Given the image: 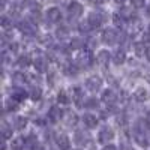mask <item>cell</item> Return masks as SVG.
Segmentation results:
<instances>
[{
    "mask_svg": "<svg viewBox=\"0 0 150 150\" xmlns=\"http://www.w3.org/2000/svg\"><path fill=\"white\" fill-rule=\"evenodd\" d=\"M120 38L122 35L117 29H105L102 32V42L107 45H116L120 41Z\"/></svg>",
    "mask_w": 150,
    "mask_h": 150,
    "instance_id": "cell-1",
    "label": "cell"
},
{
    "mask_svg": "<svg viewBox=\"0 0 150 150\" xmlns=\"http://www.w3.org/2000/svg\"><path fill=\"white\" fill-rule=\"evenodd\" d=\"M112 138H114V131L110 126H104L98 132V143H101V144H108Z\"/></svg>",
    "mask_w": 150,
    "mask_h": 150,
    "instance_id": "cell-2",
    "label": "cell"
},
{
    "mask_svg": "<svg viewBox=\"0 0 150 150\" xmlns=\"http://www.w3.org/2000/svg\"><path fill=\"white\" fill-rule=\"evenodd\" d=\"M105 21V15L102 12H90L89 18H87V23L92 26V29H99Z\"/></svg>",
    "mask_w": 150,
    "mask_h": 150,
    "instance_id": "cell-3",
    "label": "cell"
},
{
    "mask_svg": "<svg viewBox=\"0 0 150 150\" xmlns=\"http://www.w3.org/2000/svg\"><path fill=\"white\" fill-rule=\"evenodd\" d=\"M18 29L24 33V35H27V36H35L38 33V27H36V24L32 23L30 20H24L18 24Z\"/></svg>",
    "mask_w": 150,
    "mask_h": 150,
    "instance_id": "cell-4",
    "label": "cell"
},
{
    "mask_svg": "<svg viewBox=\"0 0 150 150\" xmlns=\"http://www.w3.org/2000/svg\"><path fill=\"white\" fill-rule=\"evenodd\" d=\"M86 89L89 92H99L102 89V80L93 75V77H89L86 80Z\"/></svg>",
    "mask_w": 150,
    "mask_h": 150,
    "instance_id": "cell-5",
    "label": "cell"
},
{
    "mask_svg": "<svg viewBox=\"0 0 150 150\" xmlns=\"http://www.w3.org/2000/svg\"><path fill=\"white\" fill-rule=\"evenodd\" d=\"M90 140H92L90 134L87 131H84V129H78L74 135V141H75L77 146H86V144H89Z\"/></svg>",
    "mask_w": 150,
    "mask_h": 150,
    "instance_id": "cell-6",
    "label": "cell"
},
{
    "mask_svg": "<svg viewBox=\"0 0 150 150\" xmlns=\"http://www.w3.org/2000/svg\"><path fill=\"white\" fill-rule=\"evenodd\" d=\"M56 144L59 150H71V140L66 134H59L56 135Z\"/></svg>",
    "mask_w": 150,
    "mask_h": 150,
    "instance_id": "cell-7",
    "label": "cell"
},
{
    "mask_svg": "<svg viewBox=\"0 0 150 150\" xmlns=\"http://www.w3.org/2000/svg\"><path fill=\"white\" fill-rule=\"evenodd\" d=\"M68 14L71 18H78L81 14H83V5L75 2V0H72V2H69L68 5Z\"/></svg>",
    "mask_w": 150,
    "mask_h": 150,
    "instance_id": "cell-8",
    "label": "cell"
},
{
    "mask_svg": "<svg viewBox=\"0 0 150 150\" xmlns=\"http://www.w3.org/2000/svg\"><path fill=\"white\" fill-rule=\"evenodd\" d=\"M92 62H93V56L89 53V51H86V53H81L78 57H77V65L80 68H84L87 69L90 65H92Z\"/></svg>",
    "mask_w": 150,
    "mask_h": 150,
    "instance_id": "cell-9",
    "label": "cell"
},
{
    "mask_svg": "<svg viewBox=\"0 0 150 150\" xmlns=\"http://www.w3.org/2000/svg\"><path fill=\"white\" fill-rule=\"evenodd\" d=\"M110 60H112V54L108 53V50H101L98 54H96V62L99 66H108Z\"/></svg>",
    "mask_w": 150,
    "mask_h": 150,
    "instance_id": "cell-10",
    "label": "cell"
},
{
    "mask_svg": "<svg viewBox=\"0 0 150 150\" xmlns=\"http://www.w3.org/2000/svg\"><path fill=\"white\" fill-rule=\"evenodd\" d=\"M33 66H35V69H36L38 72H41V74H42V72H48V66H50L48 59L44 57V56L36 57L35 62H33Z\"/></svg>",
    "mask_w": 150,
    "mask_h": 150,
    "instance_id": "cell-11",
    "label": "cell"
},
{
    "mask_svg": "<svg viewBox=\"0 0 150 150\" xmlns=\"http://www.w3.org/2000/svg\"><path fill=\"white\" fill-rule=\"evenodd\" d=\"M101 101H102L104 104H107V105H112V104L117 101V95H116L114 90L107 89V90H104L102 95H101Z\"/></svg>",
    "mask_w": 150,
    "mask_h": 150,
    "instance_id": "cell-12",
    "label": "cell"
},
{
    "mask_svg": "<svg viewBox=\"0 0 150 150\" xmlns=\"http://www.w3.org/2000/svg\"><path fill=\"white\" fill-rule=\"evenodd\" d=\"M83 122L86 125V128H89V129H95L98 126V123H99L98 117L95 114H92V112H86V114L83 116Z\"/></svg>",
    "mask_w": 150,
    "mask_h": 150,
    "instance_id": "cell-13",
    "label": "cell"
},
{
    "mask_svg": "<svg viewBox=\"0 0 150 150\" xmlns=\"http://www.w3.org/2000/svg\"><path fill=\"white\" fill-rule=\"evenodd\" d=\"M47 20L50 23H59L62 20V12L59 8H50L47 11Z\"/></svg>",
    "mask_w": 150,
    "mask_h": 150,
    "instance_id": "cell-14",
    "label": "cell"
},
{
    "mask_svg": "<svg viewBox=\"0 0 150 150\" xmlns=\"http://www.w3.org/2000/svg\"><path fill=\"white\" fill-rule=\"evenodd\" d=\"M134 98H135V101H138V102H144L149 99V92L147 89H144V87H138L135 92H134Z\"/></svg>",
    "mask_w": 150,
    "mask_h": 150,
    "instance_id": "cell-15",
    "label": "cell"
},
{
    "mask_svg": "<svg viewBox=\"0 0 150 150\" xmlns=\"http://www.w3.org/2000/svg\"><path fill=\"white\" fill-rule=\"evenodd\" d=\"M62 117H63V116H62V110L59 108V107H51V108H50V111H48V119L50 120H51V122H59Z\"/></svg>",
    "mask_w": 150,
    "mask_h": 150,
    "instance_id": "cell-16",
    "label": "cell"
},
{
    "mask_svg": "<svg viewBox=\"0 0 150 150\" xmlns=\"http://www.w3.org/2000/svg\"><path fill=\"white\" fill-rule=\"evenodd\" d=\"M134 140L135 143L138 144L140 147H147L149 146V140H147V135L146 134H140V132H134Z\"/></svg>",
    "mask_w": 150,
    "mask_h": 150,
    "instance_id": "cell-17",
    "label": "cell"
},
{
    "mask_svg": "<svg viewBox=\"0 0 150 150\" xmlns=\"http://www.w3.org/2000/svg\"><path fill=\"white\" fill-rule=\"evenodd\" d=\"M32 65V59L29 54H23V56H18V60H17V66L18 68H29Z\"/></svg>",
    "mask_w": 150,
    "mask_h": 150,
    "instance_id": "cell-18",
    "label": "cell"
},
{
    "mask_svg": "<svg viewBox=\"0 0 150 150\" xmlns=\"http://www.w3.org/2000/svg\"><path fill=\"white\" fill-rule=\"evenodd\" d=\"M125 60H126V56H125V51L123 50H117V51H114V54H112V62H114V65H123Z\"/></svg>",
    "mask_w": 150,
    "mask_h": 150,
    "instance_id": "cell-19",
    "label": "cell"
},
{
    "mask_svg": "<svg viewBox=\"0 0 150 150\" xmlns=\"http://www.w3.org/2000/svg\"><path fill=\"white\" fill-rule=\"evenodd\" d=\"M63 117H65V122H66L68 126H75V125L78 123V116L72 111L66 112V116H63Z\"/></svg>",
    "mask_w": 150,
    "mask_h": 150,
    "instance_id": "cell-20",
    "label": "cell"
},
{
    "mask_svg": "<svg viewBox=\"0 0 150 150\" xmlns=\"http://www.w3.org/2000/svg\"><path fill=\"white\" fill-rule=\"evenodd\" d=\"M146 51H147V47H146L143 42H137V44L134 45V53H135V56L144 57V56H146Z\"/></svg>",
    "mask_w": 150,
    "mask_h": 150,
    "instance_id": "cell-21",
    "label": "cell"
},
{
    "mask_svg": "<svg viewBox=\"0 0 150 150\" xmlns=\"http://www.w3.org/2000/svg\"><path fill=\"white\" fill-rule=\"evenodd\" d=\"M0 131H2V137L3 140H9L12 137V126H9V125L6 122L2 123V128H0Z\"/></svg>",
    "mask_w": 150,
    "mask_h": 150,
    "instance_id": "cell-22",
    "label": "cell"
},
{
    "mask_svg": "<svg viewBox=\"0 0 150 150\" xmlns=\"http://www.w3.org/2000/svg\"><path fill=\"white\" fill-rule=\"evenodd\" d=\"M83 96H84V92H83L81 87H78V86L74 87V89H72V99H74V101L77 102V104H80L81 99H83Z\"/></svg>",
    "mask_w": 150,
    "mask_h": 150,
    "instance_id": "cell-23",
    "label": "cell"
},
{
    "mask_svg": "<svg viewBox=\"0 0 150 150\" xmlns=\"http://www.w3.org/2000/svg\"><path fill=\"white\" fill-rule=\"evenodd\" d=\"M27 125V119L23 117V116H17L15 117V122H14V128L15 129H24Z\"/></svg>",
    "mask_w": 150,
    "mask_h": 150,
    "instance_id": "cell-24",
    "label": "cell"
},
{
    "mask_svg": "<svg viewBox=\"0 0 150 150\" xmlns=\"http://www.w3.org/2000/svg\"><path fill=\"white\" fill-rule=\"evenodd\" d=\"M29 96L33 99V101H39L41 96H42V90H41V87H32L30 92H29Z\"/></svg>",
    "mask_w": 150,
    "mask_h": 150,
    "instance_id": "cell-25",
    "label": "cell"
},
{
    "mask_svg": "<svg viewBox=\"0 0 150 150\" xmlns=\"http://www.w3.org/2000/svg\"><path fill=\"white\" fill-rule=\"evenodd\" d=\"M12 80H14V83L17 84V86H21V84H24L27 80H26V75H24L23 72H15L14 75H12Z\"/></svg>",
    "mask_w": 150,
    "mask_h": 150,
    "instance_id": "cell-26",
    "label": "cell"
},
{
    "mask_svg": "<svg viewBox=\"0 0 150 150\" xmlns=\"http://www.w3.org/2000/svg\"><path fill=\"white\" fill-rule=\"evenodd\" d=\"M27 96H29V93H27V92H24V90H21V89H15L14 93H12V98L17 99L18 102L23 101V99H26Z\"/></svg>",
    "mask_w": 150,
    "mask_h": 150,
    "instance_id": "cell-27",
    "label": "cell"
},
{
    "mask_svg": "<svg viewBox=\"0 0 150 150\" xmlns=\"http://www.w3.org/2000/svg\"><path fill=\"white\" fill-rule=\"evenodd\" d=\"M57 102L59 104H62V105H68L69 104V96H68V93L66 92H59V95H57Z\"/></svg>",
    "mask_w": 150,
    "mask_h": 150,
    "instance_id": "cell-28",
    "label": "cell"
},
{
    "mask_svg": "<svg viewBox=\"0 0 150 150\" xmlns=\"http://www.w3.org/2000/svg\"><path fill=\"white\" fill-rule=\"evenodd\" d=\"M18 101H17V99H14V98H11V99H8V101H6V110L8 111H15L17 108H18Z\"/></svg>",
    "mask_w": 150,
    "mask_h": 150,
    "instance_id": "cell-29",
    "label": "cell"
},
{
    "mask_svg": "<svg viewBox=\"0 0 150 150\" xmlns=\"http://www.w3.org/2000/svg\"><path fill=\"white\" fill-rule=\"evenodd\" d=\"M83 44H84V41L81 39V38H72V39H71V48H72V50L81 48Z\"/></svg>",
    "mask_w": 150,
    "mask_h": 150,
    "instance_id": "cell-30",
    "label": "cell"
},
{
    "mask_svg": "<svg viewBox=\"0 0 150 150\" xmlns=\"http://www.w3.org/2000/svg\"><path fill=\"white\" fill-rule=\"evenodd\" d=\"M87 108H90V110H95V108H98L99 107V101H98V99L96 98H89V99H87V101H86V104H84Z\"/></svg>",
    "mask_w": 150,
    "mask_h": 150,
    "instance_id": "cell-31",
    "label": "cell"
},
{
    "mask_svg": "<svg viewBox=\"0 0 150 150\" xmlns=\"http://www.w3.org/2000/svg\"><path fill=\"white\" fill-rule=\"evenodd\" d=\"M112 20H114L116 27H123V26H125V17H123L122 14H114Z\"/></svg>",
    "mask_w": 150,
    "mask_h": 150,
    "instance_id": "cell-32",
    "label": "cell"
},
{
    "mask_svg": "<svg viewBox=\"0 0 150 150\" xmlns=\"http://www.w3.org/2000/svg\"><path fill=\"white\" fill-rule=\"evenodd\" d=\"M63 71L68 74V75H75V74H77L78 72V69H77V66H75V65H66L65 68H63Z\"/></svg>",
    "mask_w": 150,
    "mask_h": 150,
    "instance_id": "cell-33",
    "label": "cell"
},
{
    "mask_svg": "<svg viewBox=\"0 0 150 150\" xmlns=\"http://www.w3.org/2000/svg\"><path fill=\"white\" fill-rule=\"evenodd\" d=\"M68 36H69V33H68V29L66 27L57 29V38H59V39H65V38H68Z\"/></svg>",
    "mask_w": 150,
    "mask_h": 150,
    "instance_id": "cell-34",
    "label": "cell"
},
{
    "mask_svg": "<svg viewBox=\"0 0 150 150\" xmlns=\"http://www.w3.org/2000/svg\"><path fill=\"white\" fill-rule=\"evenodd\" d=\"M90 29H92V26H90L89 23H86V24L83 23V24H80V32H81V33H89Z\"/></svg>",
    "mask_w": 150,
    "mask_h": 150,
    "instance_id": "cell-35",
    "label": "cell"
},
{
    "mask_svg": "<svg viewBox=\"0 0 150 150\" xmlns=\"http://www.w3.org/2000/svg\"><path fill=\"white\" fill-rule=\"evenodd\" d=\"M119 150H134V147L128 143V141H123V143H120V146H119Z\"/></svg>",
    "mask_w": 150,
    "mask_h": 150,
    "instance_id": "cell-36",
    "label": "cell"
},
{
    "mask_svg": "<svg viewBox=\"0 0 150 150\" xmlns=\"http://www.w3.org/2000/svg\"><path fill=\"white\" fill-rule=\"evenodd\" d=\"M131 5L137 9H140V8L144 6V0H131Z\"/></svg>",
    "mask_w": 150,
    "mask_h": 150,
    "instance_id": "cell-37",
    "label": "cell"
},
{
    "mask_svg": "<svg viewBox=\"0 0 150 150\" xmlns=\"http://www.w3.org/2000/svg\"><path fill=\"white\" fill-rule=\"evenodd\" d=\"M11 24H12V23L9 21V18H8V17H3V18H2V26H3L5 29H8V27L11 26Z\"/></svg>",
    "mask_w": 150,
    "mask_h": 150,
    "instance_id": "cell-38",
    "label": "cell"
},
{
    "mask_svg": "<svg viewBox=\"0 0 150 150\" xmlns=\"http://www.w3.org/2000/svg\"><path fill=\"white\" fill-rule=\"evenodd\" d=\"M32 150H45V147H44L41 143H35L33 147H32Z\"/></svg>",
    "mask_w": 150,
    "mask_h": 150,
    "instance_id": "cell-39",
    "label": "cell"
},
{
    "mask_svg": "<svg viewBox=\"0 0 150 150\" xmlns=\"http://www.w3.org/2000/svg\"><path fill=\"white\" fill-rule=\"evenodd\" d=\"M102 150H119V149H116V146H112V144H105Z\"/></svg>",
    "mask_w": 150,
    "mask_h": 150,
    "instance_id": "cell-40",
    "label": "cell"
},
{
    "mask_svg": "<svg viewBox=\"0 0 150 150\" xmlns=\"http://www.w3.org/2000/svg\"><path fill=\"white\" fill-rule=\"evenodd\" d=\"M146 59L150 62V47H147V51H146Z\"/></svg>",
    "mask_w": 150,
    "mask_h": 150,
    "instance_id": "cell-41",
    "label": "cell"
},
{
    "mask_svg": "<svg viewBox=\"0 0 150 150\" xmlns=\"http://www.w3.org/2000/svg\"><path fill=\"white\" fill-rule=\"evenodd\" d=\"M90 2H92V3H96V5H99V3H102L104 0H90Z\"/></svg>",
    "mask_w": 150,
    "mask_h": 150,
    "instance_id": "cell-42",
    "label": "cell"
},
{
    "mask_svg": "<svg viewBox=\"0 0 150 150\" xmlns=\"http://www.w3.org/2000/svg\"><path fill=\"white\" fill-rule=\"evenodd\" d=\"M146 11H147V15H149V17H150V3H149V5H147V9H146Z\"/></svg>",
    "mask_w": 150,
    "mask_h": 150,
    "instance_id": "cell-43",
    "label": "cell"
},
{
    "mask_svg": "<svg viewBox=\"0 0 150 150\" xmlns=\"http://www.w3.org/2000/svg\"><path fill=\"white\" fill-rule=\"evenodd\" d=\"M147 117H149V120H150V110L147 111Z\"/></svg>",
    "mask_w": 150,
    "mask_h": 150,
    "instance_id": "cell-44",
    "label": "cell"
},
{
    "mask_svg": "<svg viewBox=\"0 0 150 150\" xmlns=\"http://www.w3.org/2000/svg\"><path fill=\"white\" fill-rule=\"evenodd\" d=\"M116 2H117V3H122V2H123V0H116Z\"/></svg>",
    "mask_w": 150,
    "mask_h": 150,
    "instance_id": "cell-45",
    "label": "cell"
},
{
    "mask_svg": "<svg viewBox=\"0 0 150 150\" xmlns=\"http://www.w3.org/2000/svg\"><path fill=\"white\" fill-rule=\"evenodd\" d=\"M149 35H150V24H149Z\"/></svg>",
    "mask_w": 150,
    "mask_h": 150,
    "instance_id": "cell-46",
    "label": "cell"
}]
</instances>
